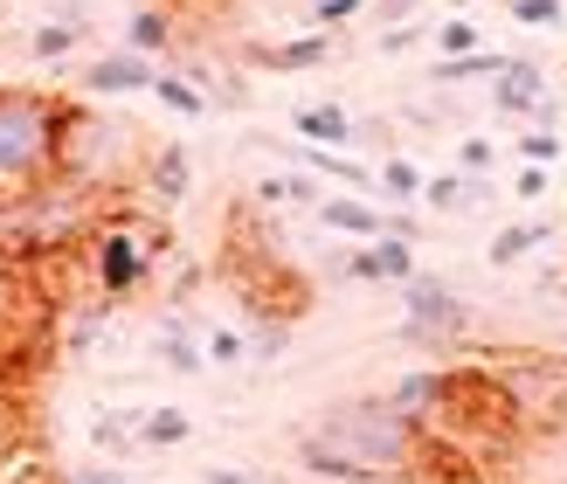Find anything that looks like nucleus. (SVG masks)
Masks as SVG:
<instances>
[{
	"label": "nucleus",
	"instance_id": "nucleus-1",
	"mask_svg": "<svg viewBox=\"0 0 567 484\" xmlns=\"http://www.w3.org/2000/svg\"><path fill=\"white\" fill-rule=\"evenodd\" d=\"M298 464L326 484H415V477H436V464L450 457L388 394H347V402H332L319 422L298 430Z\"/></svg>",
	"mask_w": 567,
	"mask_h": 484
},
{
	"label": "nucleus",
	"instance_id": "nucleus-2",
	"mask_svg": "<svg viewBox=\"0 0 567 484\" xmlns=\"http://www.w3.org/2000/svg\"><path fill=\"white\" fill-rule=\"evenodd\" d=\"M55 138H63V97L0 83V202L55 181Z\"/></svg>",
	"mask_w": 567,
	"mask_h": 484
},
{
	"label": "nucleus",
	"instance_id": "nucleus-3",
	"mask_svg": "<svg viewBox=\"0 0 567 484\" xmlns=\"http://www.w3.org/2000/svg\"><path fill=\"white\" fill-rule=\"evenodd\" d=\"M55 181H70L83 194L132 187L138 181V138L132 125H111L83 104H63V138H55Z\"/></svg>",
	"mask_w": 567,
	"mask_h": 484
},
{
	"label": "nucleus",
	"instance_id": "nucleus-4",
	"mask_svg": "<svg viewBox=\"0 0 567 484\" xmlns=\"http://www.w3.org/2000/svg\"><path fill=\"white\" fill-rule=\"evenodd\" d=\"M97 229V208L91 194L70 187V181H42L14 194V202H0V256L14 249H70Z\"/></svg>",
	"mask_w": 567,
	"mask_h": 484
},
{
	"label": "nucleus",
	"instance_id": "nucleus-5",
	"mask_svg": "<svg viewBox=\"0 0 567 484\" xmlns=\"http://www.w3.org/2000/svg\"><path fill=\"white\" fill-rule=\"evenodd\" d=\"M471 332V305L450 291L443 277H409L402 284V339L409 347H430V353H457Z\"/></svg>",
	"mask_w": 567,
	"mask_h": 484
},
{
	"label": "nucleus",
	"instance_id": "nucleus-6",
	"mask_svg": "<svg viewBox=\"0 0 567 484\" xmlns=\"http://www.w3.org/2000/svg\"><path fill=\"white\" fill-rule=\"evenodd\" d=\"M153 256H159V243H153V236H138L132 222H104V229H91V270H97V291H104V305L132 298L138 284H146Z\"/></svg>",
	"mask_w": 567,
	"mask_h": 484
},
{
	"label": "nucleus",
	"instance_id": "nucleus-7",
	"mask_svg": "<svg viewBox=\"0 0 567 484\" xmlns=\"http://www.w3.org/2000/svg\"><path fill=\"white\" fill-rule=\"evenodd\" d=\"M492 111L498 119H554V76L533 55H505V70L492 76Z\"/></svg>",
	"mask_w": 567,
	"mask_h": 484
},
{
	"label": "nucleus",
	"instance_id": "nucleus-8",
	"mask_svg": "<svg viewBox=\"0 0 567 484\" xmlns=\"http://www.w3.org/2000/svg\"><path fill=\"white\" fill-rule=\"evenodd\" d=\"M450 394H457V374H443V367H415V374H402L388 388V402L402 409L409 422H422V430H436V422L450 415Z\"/></svg>",
	"mask_w": 567,
	"mask_h": 484
},
{
	"label": "nucleus",
	"instance_id": "nucleus-9",
	"mask_svg": "<svg viewBox=\"0 0 567 484\" xmlns=\"http://www.w3.org/2000/svg\"><path fill=\"white\" fill-rule=\"evenodd\" d=\"M153 55H132V49H111L97 55L91 70H83V83H91V97H138V91H153Z\"/></svg>",
	"mask_w": 567,
	"mask_h": 484
},
{
	"label": "nucleus",
	"instance_id": "nucleus-10",
	"mask_svg": "<svg viewBox=\"0 0 567 484\" xmlns=\"http://www.w3.org/2000/svg\"><path fill=\"white\" fill-rule=\"evenodd\" d=\"M291 132H298V146H326V153H347L353 146V119L339 104H298L291 111Z\"/></svg>",
	"mask_w": 567,
	"mask_h": 484
},
{
	"label": "nucleus",
	"instance_id": "nucleus-11",
	"mask_svg": "<svg viewBox=\"0 0 567 484\" xmlns=\"http://www.w3.org/2000/svg\"><path fill=\"white\" fill-rule=\"evenodd\" d=\"M319 222L332 236H347V243H374L381 236V208L367 202V194H326L319 202Z\"/></svg>",
	"mask_w": 567,
	"mask_h": 484
},
{
	"label": "nucleus",
	"instance_id": "nucleus-12",
	"mask_svg": "<svg viewBox=\"0 0 567 484\" xmlns=\"http://www.w3.org/2000/svg\"><path fill=\"white\" fill-rule=\"evenodd\" d=\"M554 243V222H505V229L485 243V264L492 270H513V264H526L533 249H547Z\"/></svg>",
	"mask_w": 567,
	"mask_h": 484
},
{
	"label": "nucleus",
	"instance_id": "nucleus-13",
	"mask_svg": "<svg viewBox=\"0 0 567 484\" xmlns=\"http://www.w3.org/2000/svg\"><path fill=\"white\" fill-rule=\"evenodd\" d=\"M422 202H430L436 215H464V208H477V202H492V181H471V174H430L422 181Z\"/></svg>",
	"mask_w": 567,
	"mask_h": 484
},
{
	"label": "nucleus",
	"instance_id": "nucleus-14",
	"mask_svg": "<svg viewBox=\"0 0 567 484\" xmlns=\"http://www.w3.org/2000/svg\"><path fill=\"white\" fill-rule=\"evenodd\" d=\"M422 181H430V174H422L409 153H388V159L374 166V194H381L388 208H415V202H422Z\"/></svg>",
	"mask_w": 567,
	"mask_h": 484
},
{
	"label": "nucleus",
	"instance_id": "nucleus-15",
	"mask_svg": "<svg viewBox=\"0 0 567 484\" xmlns=\"http://www.w3.org/2000/svg\"><path fill=\"white\" fill-rule=\"evenodd\" d=\"M138 181H146V187H153V202H166V208H174V202H187V181H194L187 146H166V153H153Z\"/></svg>",
	"mask_w": 567,
	"mask_h": 484
},
{
	"label": "nucleus",
	"instance_id": "nucleus-16",
	"mask_svg": "<svg viewBox=\"0 0 567 484\" xmlns=\"http://www.w3.org/2000/svg\"><path fill=\"white\" fill-rule=\"evenodd\" d=\"M153 353H159V367H166V374H187V381H194V374H208V353L187 339V326H181V319H166V326H159Z\"/></svg>",
	"mask_w": 567,
	"mask_h": 484
},
{
	"label": "nucleus",
	"instance_id": "nucleus-17",
	"mask_svg": "<svg viewBox=\"0 0 567 484\" xmlns=\"http://www.w3.org/2000/svg\"><path fill=\"white\" fill-rule=\"evenodd\" d=\"M332 55V35H298V42H277V49H257V63H270L277 76H298V70H319Z\"/></svg>",
	"mask_w": 567,
	"mask_h": 484
},
{
	"label": "nucleus",
	"instance_id": "nucleus-18",
	"mask_svg": "<svg viewBox=\"0 0 567 484\" xmlns=\"http://www.w3.org/2000/svg\"><path fill=\"white\" fill-rule=\"evenodd\" d=\"M505 55L498 49H471V55H436V91H464L477 76H498Z\"/></svg>",
	"mask_w": 567,
	"mask_h": 484
},
{
	"label": "nucleus",
	"instance_id": "nucleus-19",
	"mask_svg": "<svg viewBox=\"0 0 567 484\" xmlns=\"http://www.w3.org/2000/svg\"><path fill=\"white\" fill-rule=\"evenodd\" d=\"M187 409H138V443H153V450H174V443H187Z\"/></svg>",
	"mask_w": 567,
	"mask_h": 484
},
{
	"label": "nucleus",
	"instance_id": "nucleus-20",
	"mask_svg": "<svg viewBox=\"0 0 567 484\" xmlns=\"http://www.w3.org/2000/svg\"><path fill=\"white\" fill-rule=\"evenodd\" d=\"M174 49V14L166 8H138L132 14V55H166Z\"/></svg>",
	"mask_w": 567,
	"mask_h": 484
},
{
	"label": "nucleus",
	"instance_id": "nucleus-21",
	"mask_svg": "<svg viewBox=\"0 0 567 484\" xmlns=\"http://www.w3.org/2000/svg\"><path fill=\"white\" fill-rule=\"evenodd\" d=\"M76 35H83V28L76 21H35V35H28V49H35V63H63V55L76 49Z\"/></svg>",
	"mask_w": 567,
	"mask_h": 484
},
{
	"label": "nucleus",
	"instance_id": "nucleus-22",
	"mask_svg": "<svg viewBox=\"0 0 567 484\" xmlns=\"http://www.w3.org/2000/svg\"><path fill=\"white\" fill-rule=\"evenodd\" d=\"M153 97H159L166 111H181V119H202V111H208V97L194 91L187 76H174V70H159V76H153Z\"/></svg>",
	"mask_w": 567,
	"mask_h": 484
},
{
	"label": "nucleus",
	"instance_id": "nucleus-23",
	"mask_svg": "<svg viewBox=\"0 0 567 484\" xmlns=\"http://www.w3.org/2000/svg\"><path fill=\"white\" fill-rule=\"evenodd\" d=\"M243 347H249V360H284V347H291V319H270V311H264V319L257 326H249V339H243Z\"/></svg>",
	"mask_w": 567,
	"mask_h": 484
},
{
	"label": "nucleus",
	"instance_id": "nucleus-24",
	"mask_svg": "<svg viewBox=\"0 0 567 484\" xmlns=\"http://www.w3.org/2000/svg\"><path fill=\"white\" fill-rule=\"evenodd\" d=\"M471 49H492V42H485V28H477L471 14L436 21V55H471Z\"/></svg>",
	"mask_w": 567,
	"mask_h": 484
},
{
	"label": "nucleus",
	"instance_id": "nucleus-25",
	"mask_svg": "<svg viewBox=\"0 0 567 484\" xmlns=\"http://www.w3.org/2000/svg\"><path fill=\"white\" fill-rule=\"evenodd\" d=\"M436 35V21H394V28H381V55H409L415 42H430Z\"/></svg>",
	"mask_w": 567,
	"mask_h": 484
},
{
	"label": "nucleus",
	"instance_id": "nucleus-26",
	"mask_svg": "<svg viewBox=\"0 0 567 484\" xmlns=\"http://www.w3.org/2000/svg\"><path fill=\"white\" fill-rule=\"evenodd\" d=\"M492 159H498V146H492L485 132H471L464 146H457V174H471V181H485V174H492Z\"/></svg>",
	"mask_w": 567,
	"mask_h": 484
},
{
	"label": "nucleus",
	"instance_id": "nucleus-27",
	"mask_svg": "<svg viewBox=\"0 0 567 484\" xmlns=\"http://www.w3.org/2000/svg\"><path fill=\"white\" fill-rule=\"evenodd\" d=\"M519 159L526 166H560V132H519Z\"/></svg>",
	"mask_w": 567,
	"mask_h": 484
},
{
	"label": "nucleus",
	"instance_id": "nucleus-28",
	"mask_svg": "<svg viewBox=\"0 0 567 484\" xmlns=\"http://www.w3.org/2000/svg\"><path fill=\"white\" fill-rule=\"evenodd\" d=\"M202 353H208V367H236V360H249L243 332H221V326H215V332L202 339Z\"/></svg>",
	"mask_w": 567,
	"mask_h": 484
},
{
	"label": "nucleus",
	"instance_id": "nucleus-29",
	"mask_svg": "<svg viewBox=\"0 0 567 484\" xmlns=\"http://www.w3.org/2000/svg\"><path fill=\"white\" fill-rule=\"evenodd\" d=\"M505 14L526 28H560V0H505Z\"/></svg>",
	"mask_w": 567,
	"mask_h": 484
},
{
	"label": "nucleus",
	"instance_id": "nucleus-30",
	"mask_svg": "<svg viewBox=\"0 0 567 484\" xmlns=\"http://www.w3.org/2000/svg\"><path fill=\"white\" fill-rule=\"evenodd\" d=\"M14 311H21V270L8 264V256H0V332H8Z\"/></svg>",
	"mask_w": 567,
	"mask_h": 484
},
{
	"label": "nucleus",
	"instance_id": "nucleus-31",
	"mask_svg": "<svg viewBox=\"0 0 567 484\" xmlns=\"http://www.w3.org/2000/svg\"><path fill=\"white\" fill-rule=\"evenodd\" d=\"M353 146H381V159L394 153V125L388 119H367V125H353Z\"/></svg>",
	"mask_w": 567,
	"mask_h": 484
},
{
	"label": "nucleus",
	"instance_id": "nucleus-32",
	"mask_svg": "<svg viewBox=\"0 0 567 484\" xmlns=\"http://www.w3.org/2000/svg\"><path fill=\"white\" fill-rule=\"evenodd\" d=\"M547 187H554V174H547V166H519V181H513V194H519V202H540Z\"/></svg>",
	"mask_w": 567,
	"mask_h": 484
},
{
	"label": "nucleus",
	"instance_id": "nucleus-33",
	"mask_svg": "<svg viewBox=\"0 0 567 484\" xmlns=\"http://www.w3.org/2000/svg\"><path fill=\"white\" fill-rule=\"evenodd\" d=\"M353 14H360V0H319V8H311L319 35H326V28H339V21H353Z\"/></svg>",
	"mask_w": 567,
	"mask_h": 484
},
{
	"label": "nucleus",
	"instance_id": "nucleus-34",
	"mask_svg": "<svg viewBox=\"0 0 567 484\" xmlns=\"http://www.w3.org/2000/svg\"><path fill=\"white\" fill-rule=\"evenodd\" d=\"M63 484H132V477H125L118 464H76V471H70Z\"/></svg>",
	"mask_w": 567,
	"mask_h": 484
},
{
	"label": "nucleus",
	"instance_id": "nucleus-35",
	"mask_svg": "<svg viewBox=\"0 0 567 484\" xmlns=\"http://www.w3.org/2000/svg\"><path fill=\"white\" fill-rule=\"evenodd\" d=\"M202 484H264V477H257V471H221V464H208Z\"/></svg>",
	"mask_w": 567,
	"mask_h": 484
},
{
	"label": "nucleus",
	"instance_id": "nucleus-36",
	"mask_svg": "<svg viewBox=\"0 0 567 484\" xmlns=\"http://www.w3.org/2000/svg\"><path fill=\"white\" fill-rule=\"evenodd\" d=\"M381 21H415V0H374Z\"/></svg>",
	"mask_w": 567,
	"mask_h": 484
},
{
	"label": "nucleus",
	"instance_id": "nucleus-37",
	"mask_svg": "<svg viewBox=\"0 0 567 484\" xmlns=\"http://www.w3.org/2000/svg\"><path fill=\"white\" fill-rule=\"evenodd\" d=\"M8 436H14V409H8V394H0V450H8Z\"/></svg>",
	"mask_w": 567,
	"mask_h": 484
},
{
	"label": "nucleus",
	"instance_id": "nucleus-38",
	"mask_svg": "<svg viewBox=\"0 0 567 484\" xmlns=\"http://www.w3.org/2000/svg\"><path fill=\"white\" fill-rule=\"evenodd\" d=\"M443 8H450V14H464V8H471V0H443Z\"/></svg>",
	"mask_w": 567,
	"mask_h": 484
}]
</instances>
